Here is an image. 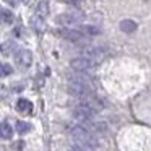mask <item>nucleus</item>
Instances as JSON below:
<instances>
[{
    "mask_svg": "<svg viewBox=\"0 0 151 151\" xmlns=\"http://www.w3.org/2000/svg\"><path fill=\"white\" fill-rule=\"evenodd\" d=\"M70 137L73 138L76 145H81L86 150H94L98 146V140H96L94 133L83 125H73L70 128Z\"/></svg>",
    "mask_w": 151,
    "mask_h": 151,
    "instance_id": "1",
    "label": "nucleus"
},
{
    "mask_svg": "<svg viewBox=\"0 0 151 151\" xmlns=\"http://www.w3.org/2000/svg\"><path fill=\"white\" fill-rule=\"evenodd\" d=\"M94 114H96V111L91 106L86 104V102L76 104L72 111L73 119H75L76 122H80V125H83V127H86V128H89L94 124Z\"/></svg>",
    "mask_w": 151,
    "mask_h": 151,
    "instance_id": "2",
    "label": "nucleus"
},
{
    "mask_svg": "<svg viewBox=\"0 0 151 151\" xmlns=\"http://www.w3.org/2000/svg\"><path fill=\"white\" fill-rule=\"evenodd\" d=\"M57 23L63 28H75L83 23V15L80 12H67L57 17Z\"/></svg>",
    "mask_w": 151,
    "mask_h": 151,
    "instance_id": "3",
    "label": "nucleus"
},
{
    "mask_svg": "<svg viewBox=\"0 0 151 151\" xmlns=\"http://www.w3.org/2000/svg\"><path fill=\"white\" fill-rule=\"evenodd\" d=\"M57 34L62 39L70 41V42H83L86 39V34L81 29H78V28H60L57 31Z\"/></svg>",
    "mask_w": 151,
    "mask_h": 151,
    "instance_id": "4",
    "label": "nucleus"
},
{
    "mask_svg": "<svg viewBox=\"0 0 151 151\" xmlns=\"http://www.w3.org/2000/svg\"><path fill=\"white\" fill-rule=\"evenodd\" d=\"M70 67L73 70H76L78 73H88L94 68V62L88 57H76L70 62Z\"/></svg>",
    "mask_w": 151,
    "mask_h": 151,
    "instance_id": "5",
    "label": "nucleus"
},
{
    "mask_svg": "<svg viewBox=\"0 0 151 151\" xmlns=\"http://www.w3.org/2000/svg\"><path fill=\"white\" fill-rule=\"evenodd\" d=\"M15 62L20 67H23V68L31 67V63H33V54H31V50L29 49L17 50V54H15Z\"/></svg>",
    "mask_w": 151,
    "mask_h": 151,
    "instance_id": "6",
    "label": "nucleus"
},
{
    "mask_svg": "<svg viewBox=\"0 0 151 151\" xmlns=\"http://www.w3.org/2000/svg\"><path fill=\"white\" fill-rule=\"evenodd\" d=\"M104 47H89V49H85V55L83 57H88V59H91L93 62H96V60H101L102 57H104Z\"/></svg>",
    "mask_w": 151,
    "mask_h": 151,
    "instance_id": "7",
    "label": "nucleus"
},
{
    "mask_svg": "<svg viewBox=\"0 0 151 151\" xmlns=\"http://www.w3.org/2000/svg\"><path fill=\"white\" fill-rule=\"evenodd\" d=\"M44 23H46V18H42L41 15H37V13H34L33 17H31V20H29V24H31V28H33L34 31H42V28H44Z\"/></svg>",
    "mask_w": 151,
    "mask_h": 151,
    "instance_id": "8",
    "label": "nucleus"
},
{
    "mask_svg": "<svg viewBox=\"0 0 151 151\" xmlns=\"http://www.w3.org/2000/svg\"><path fill=\"white\" fill-rule=\"evenodd\" d=\"M17 111L20 112V114H31V111H33V104H31L28 99H18L17 101Z\"/></svg>",
    "mask_w": 151,
    "mask_h": 151,
    "instance_id": "9",
    "label": "nucleus"
},
{
    "mask_svg": "<svg viewBox=\"0 0 151 151\" xmlns=\"http://www.w3.org/2000/svg\"><path fill=\"white\" fill-rule=\"evenodd\" d=\"M0 132H2V138H4V140H10V138L13 137V128H12V125L8 124L7 120L2 122V125H0Z\"/></svg>",
    "mask_w": 151,
    "mask_h": 151,
    "instance_id": "10",
    "label": "nucleus"
},
{
    "mask_svg": "<svg viewBox=\"0 0 151 151\" xmlns=\"http://www.w3.org/2000/svg\"><path fill=\"white\" fill-rule=\"evenodd\" d=\"M0 15H2V23L4 24H12L15 21L13 12L8 10V8H2V10H0Z\"/></svg>",
    "mask_w": 151,
    "mask_h": 151,
    "instance_id": "11",
    "label": "nucleus"
},
{
    "mask_svg": "<svg viewBox=\"0 0 151 151\" xmlns=\"http://www.w3.org/2000/svg\"><path fill=\"white\" fill-rule=\"evenodd\" d=\"M15 127H17V132H18V133H21V135H23V133H29V132L33 130V125H31L29 122H26V120H18Z\"/></svg>",
    "mask_w": 151,
    "mask_h": 151,
    "instance_id": "12",
    "label": "nucleus"
},
{
    "mask_svg": "<svg viewBox=\"0 0 151 151\" xmlns=\"http://www.w3.org/2000/svg\"><path fill=\"white\" fill-rule=\"evenodd\" d=\"M120 29L124 33H133L137 29V23L133 20H122L120 21Z\"/></svg>",
    "mask_w": 151,
    "mask_h": 151,
    "instance_id": "13",
    "label": "nucleus"
},
{
    "mask_svg": "<svg viewBox=\"0 0 151 151\" xmlns=\"http://www.w3.org/2000/svg\"><path fill=\"white\" fill-rule=\"evenodd\" d=\"M36 13L41 15L42 18H46V15L49 13V4H47V0H39L37 8H36Z\"/></svg>",
    "mask_w": 151,
    "mask_h": 151,
    "instance_id": "14",
    "label": "nucleus"
},
{
    "mask_svg": "<svg viewBox=\"0 0 151 151\" xmlns=\"http://www.w3.org/2000/svg\"><path fill=\"white\" fill-rule=\"evenodd\" d=\"M15 49V42L13 41H5L4 44H2V54L4 55H7V54H12Z\"/></svg>",
    "mask_w": 151,
    "mask_h": 151,
    "instance_id": "15",
    "label": "nucleus"
},
{
    "mask_svg": "<svg viewBox=\"0 0 151 151\" xmlns=\"http://www.w3.org/2000/svg\"><path fill=\"white\" fill-rule=\"evenodd\" d=\"M12 73H13V68H12L10 63H2V76L7 78L8 75H12Z\"/></svg>",
    "mask_w": 151,
    "mask_h": 151,
    "instance_id": "16",
    "label": "nucleus"
},
{
    "mask_svg": "<svg viewBox=\"0 0 151 151\" xmlns=\"http://www.w3.org/2000/svg\"><path fill=\"white\" fill-rule=\"evenodd\" d=\"M83 33L85 34H99V28H96V26H86V28H83Z\"/></svg>",
    "mask_w": 151,
    "mask_h": 151,
    "instance_id": "17",
    "label": "nucleus"
},
{
    "mask_svg": "<svg viewBox=\"0 0 151 151\" xmlns=\"http://www.w3.org/2000/svg\"><path fill=\"white\" fill-rule=\"evenodd\" d=\"M68 151H88V150H86V148L85 146H81V145H72V146H70L68 148Z\"/></svg>",
    "mask_w": 151,
    "mask_h": 151,
    "instance_id": "18",
    "label": "nucleus"
},
{
    "mask_svg": "<svg viewBox=\"0 0 151 151\" xmlns=\"http://www.w3.org/2000/svg\"><path fill=\"white\" fill-rule=\"evenodd\" d=\"M5 2H7L10 7H17V5H18V0H5Z\"/></svg>",
    "mask_w": 151,
    "mask_h": 151,
    "instance_id": "19",
    "label": "nucleus"
},
{
    "mask_svg": "<svg viewBox=\"0 0 151 151\" xmlns=\"http://www.w3.org/2000/svg\"><path fill=\"white\" fill-rule=\"evenodd\" d=\"M67 4H72V5H76V4H80V0H65Z\"/></svg>",
    "mask_w": 151,
    "mask_h": 151,
    "instance_id": "20",
    "label": "nucleus"
},
{
    "mask_svg": "<svg viewBox=\"0 0 151 151\" xmlns=\"http://www.w3.org/2000/svg\"><path fill=\"white\" fill-rule=\"evenodd\" d=\"M21 2H23V4H28V2H29V0H21Z\"/></svg>",
    "mask_w": 151,
    "mask_h": 151,
    "instance_id": "21",
    "label": "nucleus"
}]
</instances>
